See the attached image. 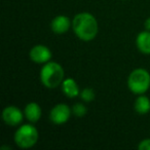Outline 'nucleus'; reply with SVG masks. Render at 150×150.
I'll use <instances>...</instances> for the list:
<instances>
[{"label": "nucleus", "instance_id": "f257e3e1", "mask_svg": "<svg viewBox=\"0 0 150 150\" xmlns=\"http://www.w3.org/2000/svg\"><path fill=\"white\" fill-rule=\"evenodd\" d=\"M72 29L79 39L91 41L98 34L99 26L96 18L93 15L88 13H80L73 19Z\"/></svg>", "mask_w": 150, "mask_h": 150}, {"label": "nucleus", "instance_id": "6e6552de", "mask_svg": "<svg viewBox=\"0 0 150 150\" xmlns=\"http://www.w3.org/2000/svg\"><path fill=\"white\" fill-rule=\"evenodd\" d=\"M71 25L72 24H71L68 17H66V16H57L52 21L50 28H52L54 33L64 34L70 29Z\"/></svg>", "mask_w": 150, "mask_h": 150}, {"label": "nucleus", "instance_id": "2eb2a0df", "mask_svg": "<svg viewBox=\"0 0 150 150\" xmlns=\"http://www.w3.org/2000/svg\"><path fill=\"white\" fill-rule=\"evenodd\" d=\"M140 150H150V139H145L141 141V143L138 145Z\"/></svg>", "mask_w": 150, "mask_h": 150}, {"label": "nucleus", "instance_id": "dca6fc26", "mask_svg": "<svg viewBox=\"0 0 150 150\" xmlns=\"http://www.w3.org/2000/svg\"><path fill=\"white\" fill-rule=\"evenodd\" d=\"M144 26H145V29L147 30V31H150V18H148V19L146 20L145 23H144Z\"/></svg>", "mask_w": 150, "mask_h": 150}, {"label": "nucleus", "instance_id": "1a4fd4ad", "mask_svg": "<svg viewBox=\"0 0 150 150\" xmlns=\"http://www.w3.org/2000/svg\"><path fill=\"white\" fill-rule=\"evenodd\" d=\"M136 45L138 50L144 54H150V31L141 32L136 38Z\"/></svg>", "mask_w": 150, "mask_h": 150}, {"label": "nucleus", "instance_id": "f8f14e48", "mask_svg": "<svg viewBox=\"0 0 150 150\" xmlns=\"http://www.w3.org/2000/svg\"><path fill=\"white\" fill-rule=\"evenodd\" d=\"M135 110L138 114H147L150 111V100L144 95H139L135 102Z\"/></svg>", "mask_w": 150, "mask_h": 150}, {"label": "nucleus", "instance_id": "4468645a", "mask_svg": "<svg viewBox=\"0 0 150 150\" xmlns=\"http://www.w3.org/2000/svg\"><path fill=\"white\" fill-rule=\"evenodd\" d=\"M79 96L84 102H92V101H94V99H95V92L93 88H86L80 92Z\"/></svg>", "mask_w": 150, "mask_h": 150}, {"label": "nucleus", "instance_id": "ddd939ff", "mask_svg": "<svg viewBox=\"0 0 150 150\" xmlns=\"http://www.w3.org/2000/svg\"><path fill=\"white\" fill-rule=\"evenodd\" d=\"M72 113L77 117H82L86 114V107L82 103H76L72 107Z\"/></svg>", "mask_w": 150, "mask_h": 150}, {"label": "nucleus", "instance_id": "f03ea898", "mask_svg": "<svg viewBox=\"0 0 150 150\" xmlns=\"http://www.w3.org/2000/svg\"><path fill=\"white\" fill-rule=\"evenodd\" d=\"M64 69L56 62H47L40 70V80L47 88H54L64 81Z\"/></svg>", "mask_w": 150, "mask_h": 150}, {"label": "nucleus", "instance_id": "423d86ee", "mask_svg": "<svg viewBox=\"0 0 150 150\" xmlns=\"http://www.w3.org/2000/svg\"><path fill=\"white\" fill-rule=\"evenodd\" d=\"M2 119L9 127H17L23 121L24 114L16 106H7L2 111Z\"/></svg>", "mask_w": 150, "mask_h": 150}, {"label": "nucleus", "instance_id": "20e7f679", "mask_svg": "<svg viewBox=\"0 0 150 150\" xmlns=\"http://www.w3.org/2000/svg\"><path fill=\"white\" fill-rule=\"evenodd\" d=\"M13 140L15 143L22 149L31 148L38 141V131L32 125H23L15 133Z\"/></svg>", "mask_w": 150, "mask_h": 150}, {"label": "nucleus", "instance_id": "39448f33", "mask_svg": "<svg viewBox=\"0 0 150 150\" xmlns=\"http://www.w3.org/2000/svg\"><path fill=\"white\" fill-rule=\"evenodd\" d=\"M72 109L66 104H58L50 112V119L54 125H63L69 120L71 116Z\"/></svg>", "mask_w": 150, "mask_h": 150}, {"label": "nucleus", "instance_id": "7ed1b4c3", "mask_svg": "<svg viewBox=\"0 0 150 150\" xmlns=\"http://www.w3.org/2000/svg\"><path fill=\"white\" fill-rule=\"evenodd\" d=\"M129 90L135 95H143L150 86V74L143 68H138L132 71L127 78Z\"/></svg>", "mask_w": 150, "mask_h": 150}, {"label": "nucleus", "instance_id": "0eeeda50", "mask_svg": "<svg viewBox=\"0 0 150 150\" xmlns=\"http://www.w3.org/2000/svg\"><path fill=\"white\" fill-rule=\"evenodd\" d=\"M29 57L31 61L37 64H45V63L50 62L52 59V54L50 50L45 45H35L34 47L31 48L29 52Z\"/></svg>", "mask_w": 150, "mask_h": 150}, {"label": "nucleus", "instance_id": "9b49d317", "mask_svg": "<svg viewBox=\"0 0 150 150\" xmlns=\"http://www.w3.org/2000/svg\"><path fill=\"white\" fill-rule=\"evenodd\" d=\"M25 116L30 122H37L41 117V108L37 103L31 102L25 108Z\"/></svg>", "mask_w": 150, "mask_h": 150}, {"label": "nucleus", "instance_id": "9d476101", "mask_svg": "<svg viewBox=\"0 0 150 150\" xmlns=\"http://www.w3.org/2000/svg\"><path fill=\"white\" fill-rule=\"evenodd\" d=\"M62 91L68 98H75L80 95V91L77 83L72 78H66L62 82Z\"/></svg>", "mask_w": 150, "mask_h": 150}]
</instances>
